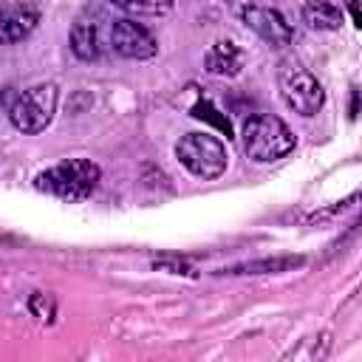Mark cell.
<instances>
[{
	"label": "cell",
	"instance_id": "1",
	"mask_svg": "<svg viewBox=\"0 0 362 362\" xmlns=\"http://www.w3.org/2000/svg\"><path fill=\"white\" fill-rule=\"evenodd\" d=\"M240 139H243V153L257 164L280 161L297 144L291 127L280 116H272V113H257V116L246 119Z\"/></svg>",
	"mask_w": 362,
	"mask_h": 362
},
{
	"label": "cell",
	"instance_id": "14",
	"mask_svg": "<svg viewBox=\"0 0 362 362\" xmlns=\"http://www.w3.org/2000/svg\"><path fill=\"white\" fill-rule=\"evenodd\" d=\"M195 119H204V122H209L212 127H218L221 133H226V139L232 136V124H229V119L209 102V99H198L195 105H192V110H189Z\"/></svg>",
	"mask_w": 362,
	"mask_h": 362
},
{
	"label": "cell",
	"instance_id": "9",
	"mask_svg": "<svg viewBox=\"0 0 362 362\" xmlns=\"http://www.w3.org/2000/svg\"><path fill=\"white\" fill-rule=\"evenodd\" d=\"M40 23V11L34 6H8L3 14V42H20L25 40Z\"/></svg>",
	"mask_w": 362,
	"mask_h": 362
},
{
	"label": "cell",
	"instance_id": "3",
	"mask_svg": "<svg viewBox=\"0 0 362 362\" xmlns=\"http://www.w3.org/2000/svg\"><path fill=\"white\" fill-rule=\"evenodd\" d=\"M57 99H59L57 85H51V82L34 85L8 102V122L20 133H40L51 124V119L57 113Z\"/></svg>",
	"mask_w": 362,
	"mask_h": 362
},
{
	"label": "cell",
	"instance_id": "16",
	"mask_svg": "<svg viewBox=\"0 0 362 362\" xmlns=\"http://www.w3.org/2000/svg\"><path fill=\"white\" fill-rule=\"evenodd\" d=\"M354 201H362V192H356V195H351V198H345V201H337L334 206H325V209H320V212H314L311 218H308V223H317V221H328V218H334V215H339V212H345Z\"/></svg>",
	"mask_w": 362,
	"mask_h": 362
},
{
	"label": "cell",
	"instance_id": "15",
	"mask_svg": "<svg viewBox=\"0 0 362 362\" xmlns=\"http://www.w3.org/2000/svg\"><path fill=\"white\" fill-rule=\"evenodd\" d=\"M28 311L40 322H54V317H57V300H54V294H48V291H31Z\"/></svg>",
	"mask_w": 362,
	"mask_h": 362
},
{
	"label": "cell",
	"instance_id": "12",
	"mask_svg": "<svg viewBox=\"0 0 362 362\" xmlns=\"http://www.w3.org/2000/svg\"><path fill=\"white\" fill-rule=\"evenodd\" d=\"M99 48H102L99 25L93 20H76L74 28H71V51H74V57H79L85 62H93V59H99Z\"/></svg>",
	"mask_w": 362,
	"mask_h": 362
},
{
	"label": "cell",
	"instance_id": "17",
	"mask_svg": "<svg viewBox=\"0 0 362 362\" xmlns=\"http://www.w3.org/2000/svg\"><path fill=\"white\" fill-rule=\"evenodd\" d=\"M156 269H164V272H170V274L198 277V272H195L189 263H184V260H170V257H161V260H156Z\"/></svg>",
	"mask_w": 362,
	"mask_h": 362
},
{
	"label": "cell",
	"instance_id": "8",
	"mask_svg": "<svg viewBox=\"0 0 362 362\" xmlns=\"http://www.w3.org/2000/svg\"><path fill=\"white\" fill-rule=\"evenodd\" d=\"M305 263L303 255H277V257H260V260H243L235 266L218 269V274L226 277H249V274H280V272H294Z\"/></svg>",
	"mask_w": 362,
	"mask_h": 362
},
{
	"label": "cell",
	"instance_id": "4",
	"mask_svg": "<svg viewBox=\"0 0 362 362\" xmlns=\"http://www.w3.org/2000/svg\"><path fill=\"white\" fill-rule=\"evenodd\" d=\"M277 85H280L283 102L305 119L317 116L325 105V90H322L320 79L300 62H283L277 71Z\"/></svg>",
	"mask_w": 362,
	"mask_h": 362
},
{
	"label": "cell",
	"instance_id": "10",
	"mask_svg": "<svg viewBox=\"0 0 362 362\" xmlns=\"http://www.w3.org/2000/svg\"><path fill=\"white\" fill-rule=\"evenodd\" d=\"M204 65H206V71L215 74V76H238L240 68H243V51H240L235 42L221 40V42H215V45L209 48Z\"/></svg>",
	"mask_w": 362,
	"mask_h": 362
},
{
	"label": "cell",
	"instance_id": "7",
	"mask_svg": "<svg viewBox=\"0 0 362 362\" xmlns=\"http://www.w3.org/2000/svg\"><path fill=\"white\" fill-rule=\"evenodd\" d=\"M110 48L124 59H150L158 51L153 34L136 20H116L110 25Z\"/></svg>",
	"mask_w": 362,
	"mask_h": 362
},
{
	"label": "cell",
	"instance_id": "11",
	"mask_svg": "<svg viewBox=\"0 0 362 362\" xmlns=\"http://www.w3.org/2000/svg\"><path fill=\"white\" fill-rule=\"evenodd\" d=\"M300 14H303V23L308 28H314V31H337L342 25V20H345L342 8L334 6L331 0H308L300 8Z\"/></svg>",
	"mask_w": 362,
	"mask_h": 362
},
{
	"label": "cell",
	"instance_id": "13",
	"mask_svg": "<svg viewBox=\"0 0 362 362\" xmlns=\"http://www.w3.org/2000/svg\"><path fill=\"white\" fill-rule=\"evenodd\" d=\"M107 3L133 17H164L173 11V0H107Z\"/></svg>",
	"mask_w": 362,
	"mask_h": 362
},
{
	"label": "cell",
	"instance_id": "6",
	"mask_svg": "<svg viewBox=\"0 0 362 362\" xmlns=\"http://www.w3.org/2000/svg\"><path fill=\"white\" fill-rule=\"evenodd\" d=\"M240 20L246 23V28H252L260 40H266L269 45L274 48H283V45H291L294 40V28L288 25V20L272 8V6H263V3H246L240 8Z\"/></svg>",
	"mask_w": 362,
	"mask_h": 362
},
{
	"label": "cell",
	"instance_id": "5",
	"mask_svg": "<svg viewBox=\"0 0 362 362\" xmlns=\"http://www.w3.org/2000/svg\"><path fill=\"white\" fill-rule=\"evenodd\" d=\"M175 158L195 178L212 181L226 170V147L209 133H187L175 144Z\"/></svg>",
	"mask_w": 362,
	"mask_h": 362
},
{
	"label": "cell",
	"instance_id": "2",
	"mask_svg": "<svg viewBox=\"0 0 362 362\" xmlns=\"http://www.w3.org/2000/svg\"><path fill=\"white\" fill-rule=\"evenodd\" d=\"M99 178H102V170L90 158H65L48 167L45 173H40L34 181L42 192L57 195L62 201H85L96 189Z\"/></svg>",
	"mask_w": 362,
	"mask_h": 362
},
{
	"label": "cell",
	"instance_id": "18",
	"mask_svg": "<svg viewBox=\"0 0 362 362\" xmlns=\"http://www.w3.org/2000/svg\"><path fill=\"white\" fill-rule=\"evenodd\" d=\"M351 14H354V20H356V25L362 28V8H359V3H351Z\"/></svg>",
	"mask_w": 362,
	"mask_h": 362
}]
</instances>
